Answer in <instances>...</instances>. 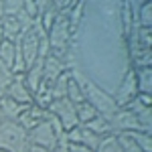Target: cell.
<instances>
[{"label":"cell","instance_id":"obj_5","mask_svg":"<svg viewBox=\"0 0 152 152\" xmlns=\"http://www.w3.org/2000/svg\"><path fill=\"white\" fill-rule=\"evenodd\" d=\"M26 140H28V144L43 146V148H47L51 152H55L59 148V138L55 134V130H53V126H51V122H49V116L39 126H35L33 130L26 132Z\"/></svg>","mask_w":152,"mask_h":152},{"label":"cell","instance_id":"obj_8","mask_svg":"<svg viewBox=\"0 0 152 152\" xmlns=\"http://www.w3.org/2000/svg\"><path fill=\"white\" fill-rule=\"evenodd\" d=\"M110 124H112L114 134H118V132H142L140 124L136 120V114L130 112L128 107H120L116 114L110 118Z\"/></svg>","mask_w":152,"mask_h":152},{"label":"cell","instance_id":"obj_7","mask_svg":"<svg viewBox=\"0 0 152 152\" xmlns=\"http://www.w3.org/2000/svg\"><path fill=\"white\" fill-rule=\"evenodd\" d=\"M39 43H41V37L37 35L35 28L26 31L20 39H18V51L23 55V61H24V67H33L37 61H39Z\"/></svg>","mask_w":152,"mask_h":152},{"label":"cell","instance_id":"obj_14","mask_svg":"<svg viewBox=\"0 0 152 152\" xmlns=\"http://www.w3.org/2000/svg\"><path fill=\"white\" fill-rule=\"evenodd\" d=\"M23 79H24V85L28 87V91L35 95L41 87V83H43V59H39L33 67H28L24 71Z\"/></svg>","mask_w":152,"mask_h":152},{"label":"cell","instance_id":"obj_29","mask_svg":"<svg viewBox=\"0 0 152 152\" xmlns=\"http://www.w3.org/2000/svg\"><path fill=\"white\" fill-rule=\"evenodd\" d=\"M4 18V0H0V20Z\"/></svg>","mask_w":152,"mask_h":152},{"label":"cell","instance_id":"obj_15","mask_svg":"<svg viewBox=\"0 0 152 152\" xmlns=\"http://www.w3.org/2000/svg\"><path fill=\"white\" fill-rule=\"evenodd\" d=\"M0 110H2L4 120H12V122H16L18 116H20V112L24 110V105L16 104V102L10 99L8 95H2V97H0Z\"/></svg>","mask_w":152,"mask_h":152},{"label":"cell","instance_id":"obj_33","mask_svg":"<svg viewBox=\"0 0 152 152\" xmlns=\"http://www.w3.org/2000/svg\"><path fill=\"white\" fill-rule=\"evenodd\" d=\"M0 152H4V150H0Z\"/></svg>","mask_w":152,"mask_h":152},{"label":"cell","instance_id":"obj_4","mask_svg":"<svg viewBox=\"0 0 152 152\" xmlns=\"http://www.w3.org/2000/svg\"><path fill=\"white\" fill-rule=\"evenodd\" d=\"M28 140L26 130L18 126V122L4 120L0 124V150L4 152H26Z\"/></svg>","mask_w":152,"mask_h":152},{"label":"cell","instance_id":"obj_30","mask_svg":"<svg viewBox=\"0 0 152 152\" xmlns=\"http://www.w3.org/2000/svg\"><path fill=\"white\" fill-rule=\"evenodd\" d=\"M4 41V35H2V26H0V43Z\"/></svg>","mask_w":152,"mask_h":152},{"label":"cell","instance_id":"obj_18","mask_svg":"<svg viewBox=\"0 0 152 152\" xmlns=\"http://www.w3.org/2000/svg\"><path fill=\"white\" fill-rule=\"evenodd\" d=\"M14 59H16V43H12V41H2V43H0V61H2L8 69H12Z\"/></svg>","mask_w":152,"mask_h":152},{"label":"cell","instance_id":"obj_28","mask_svg":"<svg viewBox=\"0 0 152 152\" xmlns=\"http://www.w3.org/2000/svg\"><path fill=\"white\" fill-rule=\"evenodd\" d=\"M26 152H51V150H47V148H43V146H35V144H28V148H26Z\"/></svg>","mask_w":152,"mask_h":152},{"label":"cell","instance_id":"obj_31","mask_svg":"<svg viewBox=\"0 0 152 152\" xmlns=\"http://www.w3.org/2000/svg\"><path fill=\"white\" fill-rule=\"evenodd\" d=\"M4 122V116H2V110H0V124Z\"/></svg>","mask_w":152,"mask_h":152},{"label":"cell","instance_id":"obj_22","mask_svg":"<svg viewBox=\"0 0 152 152\" xmlns=\"http://www.w3.org/2000/svg\"><path fill=\"white\" fill-rule=\"evenodd\" d=\"M116 140H118V144H120L122 152H142V148L136 144V140L130 136V132H118Z\"/></svg>","mask_w":152,"mask_h":152},{"label":"cell","instance_id":"obj_26","mask_svg":"<svg viewBox=\"0 0 152 152\" xmlns=\"http://www.w3.org/2000/svg\"><path fill=\"white\" fill-rule=\"evenodd\" d=\"M24 0H4V16H18L23 12Z\"/></svg>","mask_w":152,"mask_h":152},{"label":"cell","instance_id":"obj_2","mask_svg":"<svg viewBox=\"0 0 152 152\" xmlns=\"http://www.w3.org/2000/svg\"><path fill=\"white\" fill-rule=\"evenodd\" d=\"M71 73V71H69ZM77 81L81 83V89H83V97H85V102L94 107L95 112H97V116H104V118H110L116 114L118 110V104H116V99H114V95H110V94H105L102 87H97L95 83L91 81H87L85 77H81V75H75V73H71Z\"/></svg>","mask_w":152,"mask_h":152},{"label":"cell","instance_id":"obj_3","mask_svg":"<svg viewBox=\"0 0 152 152\" xmlns=\"http://www.w3.org/2000/svg\"><path fill=\"white\" fill-rule=\"evenodd\" d=\"M71 31L69 23H67V16L65 14H59L55 18L53 26L47 31V41H49V47H51V55L57 59H65L67 51H69V45H71Z\"/></svg>","mask_w":152,"mask_h":152},{"label":"cell","instance_id":"obj_23","mask_svg":"<svg viewBox=\"0 0 152 152\" xmlns=\"http://www.w3.org/2000/svg\"><path fill=\"white\" fill-rule=\"evenodd\" d=\"M95 152H122V148H120V144H118V140H116V134L104 136V138L99 140V144H97Z\"/></svg>","mask_w":152,"mask_h":152},{"label":"cell","instance_id":"obj_21","mask_svg":"<svg viewBox=\"0 0 152 152\" xmlns=\"http://www.w3.org/2000/svg\"><path fill=\"white\" fill-rule=\"evenodd\" d=\"M75 114H77V122H79V126H85L89 120H94V118L97 116V112H95L87 102H81V104L75 105Z\"/></svg>","mask_w":152,"mask_h":152},{"label":"cell","instance_id":"obj_19","mask_svg":"<svg viewBox=\"0 0 152 152\" xmlns=\"http://www.w3.org/2000/svg\"><path fill=\"white\" fill-rule=\"evenodd\" d=\"M69 77H71V73H69V71H65L63 75H59V77H57V81L49 87L53 99H61V97L67 95V83H69Z\"/></svg>","mask_w":152,"mask_h":152},{"label":"cell","instance_id":"obj_12","mask_svg":"<svg viewBox=\"0 0 152 152\" xmlns=\"http://www.w3.org/2000/svg\"><path fill=\"white\" fill-rule=\"evenodd\" d=\"M4 95H8L10 99H14L16 104H20V105L33 104V94H31L28 87L24 85L23 75H14V79H12V83L8 85V89H6Z\"/></svg>","mask_w":152,"mask_h":152},{"label":"cell","instance_id":"obj_1","mask_svg":"<svg viewBox=\"0 0 152 152\" xmlns=\"http://www.w3.org/2000/svg\"><path fill=\"white\" fill-rule=\"evenodd\" d=\"M67 71L114 95L132 69L122 0H85L83 16L65 55Z\"/></svg>","mask_w":152,"mask_h":152},{"label":"cell","instance_id":"obj_6","mask_svg":"<svg viewBox=\"0 0 152 152\" xmlns=\"http://www.w3.org/2000/svg\"><path fill=\"white\" fill-rule=\"evenodd\" d=\"M47 112L53 118H57L59 124L63 126V130H65V132H69L71 128L79 126V122H77V114H75V104H71L67 97L53 99V102L49 104Z\"/></svg>","mask_w":152,"mask_h":152},{"label":"cell","instance_id":"obj_16","mask_svg":"<svg viewBox=\"0 0 152 152\" xmlns=\"http://www.w3.org/2000/svg\"><path fill=\"white\" fill-rule=\"evenodd\" d=\"M85 128L89 130V132H94L95 136H99V138H104V136H110V134H114V130H112V124H110V120L104 116H95L94 120H89L87 124H85Z\"/></svg>","mask_w":152,"mask_h":152},{"label":"cell","instance_id":"obj_17","mask_svg":"<svg viewBox=\"0 0 152 152\" xmlns=\"http://www.w3.org/2000/svg\"><path fill=\"white\" fill-rule=\"evenodd\" d=\"M136 75V87H138V94H152V69L150 67H144V69H132Z\"/></svg>","mask_w":152,"mask_h":152},{"label":"cell","instance_id":"obj_10","mask_svg":"<svg viewBox=\"0 0 152 152\" xmlns=\"http://www.w3.org/2000/svg\"><path fill=\"white\" fill-rule=\"evenodd\" d=\"M47 110H43V107H39L37 104H28V105H24V110L20 112V116H18V126L20 128H24L26 132L28 130H33L35 126H39L43 120H47Z\"/></svg>","mask_w":152,"mask_h":152},{"label":"cell","instance_id":"obj_25","mask_svg":"<svg viewBox=\"0 0 152 152\" xmlns=\"http://www.w3.org/2000/svg\"><path fill=\"white\" fill-rule=\"evenodd\" d=\"M130 136L136 140V144L142 148V152H152V136L146 132H130Z\"/></svg>","mask_w":152,"mask_h":152},{"label":"cell","instance_id":"obj_32","mask_svg":"<svg viewBox=\"0 0 152 152\" xmlns=\"http://www.w3.org/2000/svg\"><path fill=\"white\" fill-rule=\"evenodd\" d=\"M55 152H69V150H55Z\"/></svg>","mask_w":152,"mask_h":152},{"label":"cell","instance_id":"obj_11","mask_svg":"<svg viewBox=\"0 0 152 152\" xmlns=\"http://www.w3.org/2000/svg\"><path fill=\"white\" fill-rule=\"evenodd\" d=\"M65 71H67L65 61L53 57V55H49L47 59H43V85L51 87L53 83L57 81L59 75H63Z\"/></svg>","mask_w":152,"mask_h":152},{"label":"cell","instance_id":"obj_13","mask_svg":"<svg viewBox=\"0 0 152 152\" xmlns=\"http://www.w3.org/2000/svg\"><path fill=\"white\" fill-rule=\"evenodd\" d=\"M0 26H2V35H4V41H12V43H18V39L24 35L23 24L18 23L16 16H4L0 20Z\"/></svg>","mask_w":152,"mask_h":152},{"label":"cell","instance_id":"obj_24","mask_svg":"<svg viewBox=\"0 0 152 152\" xmlns=\"http://www.w3.org/2000/svg\"><path fill=\"white\" fill-rule=\"evenodd\" d=\"M12 79H14V75H12V71L0 61V97L6 94V89H8V85L12 83Z\"/></svg>","mask_w":152,"mask_h":152},{"label":"cell","instance_id":"obj_9","mask_svg":"<svg viewBox=\"0 0 152 152\" xmlns=\"http://www.w3.org/2000/svg\"><path fill=\"white\" fill-rule=\"evenodd\" d=\"M138 95V87H136V75H134V71L130 69L128 75L122 79L120 83V87L116 89V94H114V99H116L118 107H124V105H128L134 97Z\"/></svg>","mask_w":152,"mask_h":152},{"label":"cell","instance_id":"obj_27","mask_svg":"<svg viewBox=\"0 0 152 152\" xmlns=\"http://www.w3.org/2000/svg\"><path fill=\"white\" fill-rule=\"evenodd\" d=\"M67 150H69V152H95V150H89V148L81 146V144H69Z\"/></svg>","mask_w":152,"mask_h":152},{"label":"cell","instance_id":"obj_20","mask_svg":"<svg viewBox=\"0 0 152 152\" xmlns=\"http://www.w3.org/2000/svg\"><path fill=\"white\" fill-rule=\"evenodd\" d=\"M67 99H69L71 104H81L85 102V97H83V89H81V83L77 81L73 75L69 77V83H67V95H65Z\"/></svg>","mask_w":152,"mask_h":152}]
</instances>
